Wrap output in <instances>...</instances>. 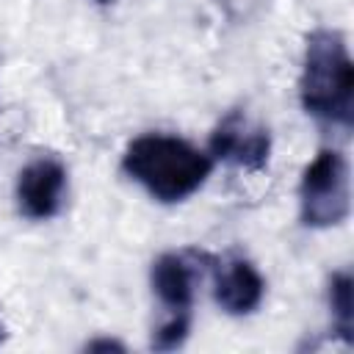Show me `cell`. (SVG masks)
Listing matches in <instances>:
<instances>
[{"label":"cell","mask_w":354,"mask_h":354,"mask_svg":"<svg viewBox=\"0 0 354 354\" xmlns=\"http://www.w3.org/2000/svg\"><path fill=\"white\" fill-rule=\"evenodd\" d=\"M64 191H66V169L55 158H39L19 171L17 205L22 216L44 221L61 210Z\"/></svg>","instance_id":"obj_5"},{"label":"cell","mask_w":354,"mask_h":354,"mask_svg":"<svg viewBox=\"0 0 354 354\" xmlns=\"http://www.w3.org/2000/svg\"><path fill=\"white\" fill-rule=\"evenodd\" d=\"M266 282L260 271L243 260V257H230L216 266V279H213V296L221 310L230 315H249L257 310L263 301Z\"/></svg>","instance_id":"obj_6"},{"label":"cell","mask_w":354,"mask_h":354,"mask_svg":"<svg viewBox=\"0 0 354 354\" xmlns=\"http://www.w3.org/2000/svg\"><path fill=\"white\" fill-rule=\"evenodd\" d=\"M268 152H271L268 130L249 124V119L241 111L227 113L210 136V155L213 158L243 166L249 171H260L268 163Z\"/></svg>","instance_id":"obj_4"},{"label":"cell","mask_w":354,"mask_h":354,"mask_svg":"<svg viewBox=\"0 0 354 354\" xmlns=\"http://www.w3.org/2000/svg\"><path fill=\"white\" fill-rule=\"evenodd\" d=\"M88 348L94 351V348H122V346H119V343H113V340H100V343H91Z\"/></svg>","instance_id":"obj_10"},{"label":"cell","mask_w":354,"mask_h":354,"mask_svg":"<svg viewBox=\"0 0 354 354\" xmlns=\"http://www.w3.org/2000/svg\"><path fill=\"white\" fill-rule=\"evenodd\" d=\"M351 274L348 271H337L329 279V307H332V318H335V329L346 337V343H351V329H354V299H351Z\"/></svg>","instance_id":"obj_8"},{"label":"cell","mask_w":354,"mask_h":354,"mask_svg":"<svg viewBox=\"0 0 354 354\" xmlns=\"http://www.w3.org/2000/svg\"><path fill=\"white\" fill-rule=\"evenodd\" d=\"M188 329H191V318L188 313H171L160 326L158 332L152 335V348L158 351H171V348H180L188 337Z\"/></svg>","instance_id":"obj_9"},{"label":"cell","mask_w":354,"mask_h":354,"mask_svg":"<svg viewBox=\"0 0 354 354\" xmlns=\"http://www.w3.org/2000/svg\"><path fill=\"white\" fill-rule=\"evenodd\" d=\"M299 97L310 116L329 124H351L354 116V64L346 39L337 30L321 28L310 33Z\"/></svg>","instance_id":"obj_2"},{"label":"cell","mask_w":354,"mask_h":354,"mask_svg":"<svg viewBox=\"0 0 354 354\" xmlns=\"http://www.w3.org/2000/svg\"><path fill=\"white\" fill-rule=\"evenodd\" d=\"M0 340H3V326H0Z\"/></svg>","instance_id":"obj_11"},{"label":"cell","mask_w":354,"mask_h":354,"mask_svg":"<svg viewBox=\"0 0 354 354\" xmlns=\"http://www.w3.org/2000/svg\"><path fill=\"white\" fill-rule=\"evenodd\" d=\"M196 268L185 254H160L152 263V290L169 307V313H188L194 301Z\"/></svg>","instance_id":"obj_7"},{"label":"cell","mask_w":354,"mask_h":354,"mask_svg":"<svg viewBox=\"0 0 354 354\" xmlns=\"http://www.w3.org/2000/svg\"><path fill=\"white\" fill-rule=\"evenodd\" d=\"M299 210L307 227H335L351 210L348 163L337 149H321L301 174Z\"/></svg>","instance_id":"obj_3"},{"label":"cell","mask_w":354,"mask_h":354,"mask_svg":"<svg viewBox=\"0 0 354 354\" xmlns=\"http://www.w3.org/2000/svg\"><path fill=\"white\" fill-rule=\"evenodd\" d=\"M122 169L158 202H183L205 185L213 160L185 138L149 133L130 141Z\"/></svg>","instance_id":"obj_1"},{"label":"cell","mask_w":354,"mask_h":354,"mask_svg":"<svg viewBox=\"0 0 354 354\" xmlns=\"http://www.w3.org/2000/svg\"><path fill=\"white\" fill-rule=\"evenodd\" d=\"M100 3H111V0H100Z\"/></svg>","instance_id":"obj_12"}]
</instances>
